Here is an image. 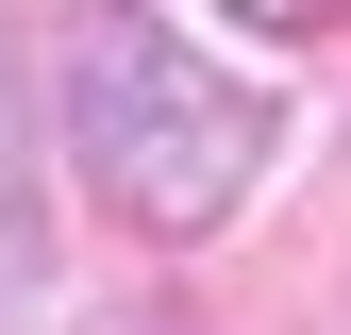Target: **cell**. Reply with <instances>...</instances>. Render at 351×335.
Here are the masks:
<instances>
[{
    "mask_svg": "<svg viewBox=\"0 0 351 335\" xmlns=\"http://www.w3.org/2000/svg\"><path fill=\"white\" fill-rule=\"evenodd\" d=\"M67 151H84V185L134 235H217L251 201V168H268V101L234 67H201L167 17L101 0L67 34Z\"/></svg>",
    "mask_w": 351,
    "mask_h": 335,
    "instance_id": "6da1fadb",
    "label": "cell"
},
{
    "mask_svg": "<svg viewBox=\"0 0 351 335\" xmlns=\"http://www.w3.org/2000/svg\"><path fill=\"white\" fill-rule=\"evenodd\" d=\"M34 251H51L34 235V117H17V67H0V319L34 302Z\"/></svg>",
    "mask_w": 351,
    "mask_h": 335,
    "instance_id": "7a4b0ae2",
    "label": "cell"
},
{
    "mask_svg": "<svg viewBox=\"0 0 351 335\" xmlns=\"http://www.w3.org/2000/svg\"><path fill=\"white\" fill-rule=\"evenodd\" d=\"M234 17H251V34H268V51H301V34H335V17H351V0H234Z\"/></svg>",
    "mask_w": 351,
    "mask_h": 335,
    "instance_id": "3957f363",
    "label": "cell"
}]
</instances>
